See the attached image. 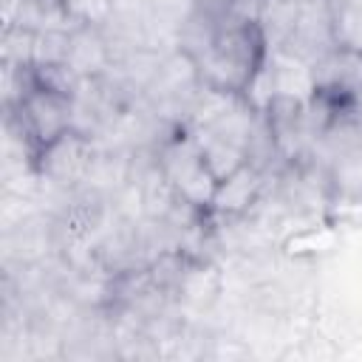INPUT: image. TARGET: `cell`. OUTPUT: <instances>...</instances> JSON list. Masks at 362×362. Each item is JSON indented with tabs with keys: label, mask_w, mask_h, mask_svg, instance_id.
I'll return each instance as SVG.
<instances>
[{
	"label": "cell",
	"mask_w": 362,
	"mask_h": 362,
	"mask_svg": "<svg viewBox=\"0 0 362 362\" xmlns=\"http://www.w3.org/2000/svg\"><path fill=\"white\" fill-rule=\"evenodd\" d=\"M110 3H119V0H110Z\"/></svg>",
	"instance_id": "obj_22"
},
{
	"label": "cell",
	"mask_w": 362,
	"mask_h": 362,
	"mask_svg": "<svg viewBox=\"0 0 362 362\" xmlns=\"http://www.w3.org/2000/svg\"><path fill=\"white\" fill-rule=\"evenodd\" d=\"M82 79L85 76H99L110 65V45L107 37L102 34L99 25H79L71 31V48L65 59Z\"/></svg>",
	"instance_id": "obj_9"
},
{
	"label": "cell",
	"mask_w": 362,
	"mask_h": 362,
	"mask_svg": "<svg viewBox=\"0 0 362 362\" xmlns=\"http://www.w3.org/2000/svg\"><path fill=\"white\" fill-rule=\"evenodd\" d=\"M93 156H96V144L88 136L68 130L57 141H51L48 147L40 150L37 178L51 181V184L65 187V189H74L82 184Z\"/></svg>",
	"instance_id": "obj_5"
},
{
	"label": "cell",
	"mask_w": 362,
	"mask_h": 362,
	"mask_svg": "<svg viewBox=\"0 0 362 362\" xmlns=\"http://www.w3.org/2000/svg\"><path fill=\"white\" fill-rule=\"evenodd\" d=\"M314 90H339L351 96H362V51H351L337 45L320 62L311 65Z\"/></svg>",
	"instance_id": "obj_8"
},
{
	"label": "cell",
	"mask_w": 362,
	"mask_h": 362,
	"mask_svg": "<svg viewBox=\"0 0 362 362\" xmlns=\"http://www.w3.org/2000/svg\"><path fill=\"white\" fill-rule=\"evenodd\" d=\"M189 133H192V139H195V144H198V150H201L209 173L215 175V181L229 178L235 170H240L246 164L243 147H238V144H232V141H226L221 136L204 133V130H189Z\"/></svg>",
	"instance_id": "obj_11"
},
{
	"label": "cell",
	"mask_w": 362,
	"mask_h": 362,
	"mask_svg": "<svg viewBox=\"0 0 362 362\" xmlns=\"http://www.w3.org/2000/svg\"><path fill=\"white\" fill-rule=\"evenodd\" d=\"M201 88H204V79H201L198 62L181 48H175L161 57L156 76L144 88V99L167 124L187 127Z\"/></svg>",
	"instance_id": "obj_2"
},
{
	"label": "cell",
	"mask_w": 362,
	"mask_h": 362,
	"mask_svg": "<svg viewBox=\"0 0 362 362\" xmlns=\"http://www.w3.org/2000/svg\"><path fill=\"white\" fill-rule=\"evenodd\" d=\"M34 74H37V82L48 90H57V93H65V96H74L82 76L68 65V62H57V65H34Z\"/></svg>",
	"instance_id": "obj_17"
},
{
	"label": "cell",
	"mask_w": 362,
	"mask_h": 362,
	"mask_svg": "<svg viewBox=\"0 0 362 362\" xmlns=\"http://www.w3.org/2000/svg\"><path fill=\"white\" fill-rule=\"evenodd\" d=\"M20 110V116L25 119L34 141L42 147H48L51 141H57L62 133L71 130V96L48 90L37 82V88L20 102L14 105Z\"/></svg>",
	"instance_id": "obj_6"
},
{
	"label": "cell",
	"mask_w": 362,
	"mask_h": 362,
	"mask_svg": "<svg viewBox=\"0 0 362 362\" xmlns=\"http://www.w3.org/2000/svg\"><path fill=\"white\" fill-rule=\"evenodd\" d=\"M48 3H57V6H65L68 0H48Z\"/></svg>",
	"instance_id": "obj_21"
},
{
	"label": "cell",
	"mask_w": 362,
	"mask_h": 362,
	"mask_svg": "<svg viewBox=\"0 0 362 362\" xmlns=\"http://www.w3.org/2000/svg\"><path fill=\"white\" fill-rule=\"evenodd\" d=\"M221 25H223V23H218V20H212V17H206V14L195 11V8H189V14H187V17L181 20V25H178V48H181L184 54H189L192 59L204 57V54L212 48V42H215Z\"/></svg>",
	"instance_id": "obj_13"
},
{
	"label": "cell",
	"mask_w": 362,
	"mask_h": 362,
	"mask_svg": "<svg viewBox=\"0 0 362 362\" xmlns=\"http://www.w3.org/2000/svg\"><path fill=\"white\" fill-rule=\"evenodd\" d=\"M300 14V0H260V11H257V25L266 37L269 51H277L288 34L294 31Z\"/></svg>",
	"instance_id": "obj_12"
},
{
	"label": "cell",
	"mask_w": 362,
	"mask_h": 362,
	"mask_svg": "<svg viewBox=\"0 0 362 362\" xmlns=\"http://www.w3.org/2000/svg\"><path fill=\"white\" fill-rule=\"evenodd\" d=\"M127 181H130V153L96 150V156L90 158V167L82 178V187H88L110 201L119 195V189Z\"/></svg>",
	"instance_id": "obj_10"
},
{
	"label": "cell",
	"mask_w": 362,
	"mask_h": 362,
	"mask_svg": "<svg viewBox=\"0 0 362 362\" xmlns=\"http://www.w3.org/2000/svg\"><path fill=\"white\" fill-rule=\"evenodd\" d=\"M269 57L266 37L255 20H223L212 48L198 57L204 85L243 93Z\"/></svg>",
	"instance_id": "obj_1"
},
{
	"label": "cell",
	"mask_w": 362,
	"mask_h": 362,
	"mask_svg": "<svg viewBox=\"0 0 362 362\" xmlns=\"http://www.w3.org/2000/svg\"><path fill=\"white\" fill-rule=\"evenodd\" d=\"M71 31H37L31 65H57L68 59Z\"/></svg>",
	"instance_id": "obj_16"
},
{
	"label": "cell",
	"mask_w": 362,
	"mask_h": 362,
	"mask_svg": "<svg viewBox=\"0 0 362 362\" xmlns=\"http://www.w3.org/2000/svg\"><path fill=\"white\" fill-rule=\"evenodd\" d=\"M266 187H269V178L260 170H255L252 164H243L229 178L218 181L215 195H212V204H209V212L218 215V218L243 215V212H249L260 201V195L266 192Z\"/></svg>",
	"instance_id": "obj_7"
},
{
	"label": "cell",
	"mask_w": 362,
	"mask_h": 362,
	"mask_svg": "<svg viewBox=\"0 0 362 362\" xmlns=\"http://www.w3.org/2000/svg\"><path fill=\"white\" fill-rule=\"evenodd\" d=\"M232 6H235V0H192V8L195 11H201V14H206V17L218 20V23L229 20Z\"/></svg>",
	"instance_id": "obj_19"
},
{
	"label": "cell",
	"mask_w": 362,
	"mask_h": 362,
	"mask_svg": "<svg viewBox=\"0 0 362 362\" xmlns=\"http://www.w3.org/2000/svg\"><path fill=\"white\" fill-rule=\"evenodd\" d=\"M158 164L170 184L195 206L209 209L212 195H215V175L209 173L192 133L187 127H178L161 147H158Z\"/></svg>",
	"instance_id": "obj_3"
},
{
	"label": "cell",
	"mask_w": 362,
	"mask_h": 362,
	"mask_svg": "<svg viewBox=\"0 0 362 362\" xmlns=\"http://www.w3.org/2000/svg\"><path fill=\"white\" fill-rule=\"evenodd\" d=\"M334 37H337V45L362 51V8L334 0Z\"/></svg>",
	"instance_id": "obj_15"
},
{
	"label": "cell",
	"mask_w": 362,
	"mask_h": 362,
	"mask_svg": "<svg viewBox=\"0 0 362 362\" xmlns=\"http://www.w3.org/2000/svg\"><path fill=\"white\" fill-rule=\"evenodd\" d=\"M337 3H345V6H354V8H362V0H337Z\"/></svg>",
	"instance_id": "obj_20"
},
{
	"label": "cell",
	"mask_w": 362,
	"mask_h": 362,
	"mask_svg": "<svg viewBox=\"0 0 362 362\" xmlns=\"http://www.w3.org/2000/svg\"><path fill=\"white\" fill-rule=\"evenodd\" d=\"M337 48L334 37V0H300V14L288 40L277 48L308 65L320 62Z\"/></svg>",
	"instance_id": "obj_4"
},
{
	"label": "cell",
	"mask_w": 362,
	"mask_h": 362,
	"mask_svg": "<svg viewBox=\"0 0 362 362\" xmlns=\"http://www.w3.org/2000/svg\"><path fill=\"white\" fill-rule=\"evenodd\" d=\"M65 8L82 23V25H105L113 14L110 0H68Z\"/></svg>",
	"instance_id": "obj_18"
},
{
	"label": "cell",
	"mask_w": 362,
	"mask_h": 362,
	"mask_svg": "<svg viewBox=\"0 0 362 362\" xmlns=\"http://www.w3.org/2000/svg\"><path fill=\"white\" fill-rule=\"evenodd\" d=\"M34 31L23 25H3V42H0V59L3 65H31L34 59Z\"/></svg>",
	"instance_id": "obj_14"
}]
</instances>
